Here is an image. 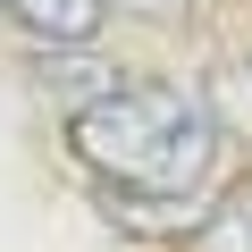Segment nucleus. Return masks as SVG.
I'll use <instances>...</instances> for the list:
<instances>
[{"label":"nucleus","instance_id":"obj_1","mask_svg":"<svg viewBox=\"0 0 252 252\" xmlns=\"http://www.w3.org/2000/svg\"><path fill=\"white\" fill-rule=\"evenodd\" d=\"M67 152L126 202H193L219 168V126L202 93L118 76L109 93L67 109Z\"/></svg>","mask_w":252,"mask_h":252},{"label":"nucleus","instance_id":"obj_2","mask_svg":"<svg viewBox=\"0 0 252 252\" xmlns=\"http://www.w3.org/2000/svg\"><path fill=\"white\" fill-rule=\"evenodd\" d=\"M0 17L42 51H84L109 26V0H0Z\"/></svg>","mask_w":252,"mask_h":252},{"label":"nucleus","instance_id":"obj_4","mask_svg":"<svg viewBox=\"0 0 252 252\" xmlns=\"http://www.w3.org/2000/svg\"><path fill=\"white\" fill-rule=\"evenodd\" d=\"M193 252H252V202H235V210H219L202 235H193Z\"/></svg>","mask_w":252,"mask_h":252},{"label":"nucleus","instance_id":"obj_3","mask_svg":"<svg viewBox=\"0 0 252 252\" xmlns=\"http://www.w3.org/2000/svg\"><path fill=\"white\" fill-rule=\"evenodd\" d=\"M202 109H210V126H219V135L252 143V51H235V59H219V67H210Z\"/></svg>","mask_w":252,"mask_h":252},{"label":"nucleus","instance_id":"obj_5","mask_svg":"<svg viewBox=\"0 0 252 252\" xmlns=\"http://www.w3.org/2000/svg\"><path fill=\"white\" fill-rule=\"evenodd\" d=\"M109 9H135V17H185L193 0H109Z\"/></svg>","mask_w":252,"mask_h":252}]
</instances>
